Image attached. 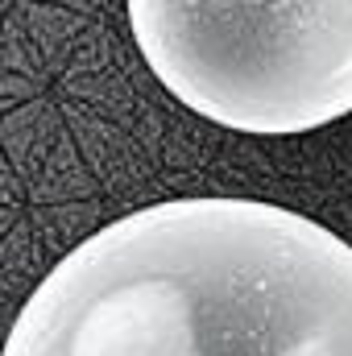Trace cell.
<instances>
[{"instance_id": "2", "label": "cell", "mask_w": 352, "mask_h": 356, "mask_svg": "<svg viewBox=\"0 0 352 356\" xmlns=\"http://www.w3.org/2000/svg\"><path fill=\"white\" fill-rule=\"evenodd\" d=\"M150 75L232 133H311L352 112V0H125Z\"/></svg>"}, {"instance_id": "1", "label": "cell", "mask_w": 352, "mask_h": 356, "mask_svg": "<svg viewBox=\"0 0 352 356\" xmlns=\"http://www.w3.org/2000/svg\"><path fill=\"white\" fill-rule=\"evenodd\" d=\"M0 356H352V245L262 199H162L50 266Z\"/></svg>"}]
</instances>
